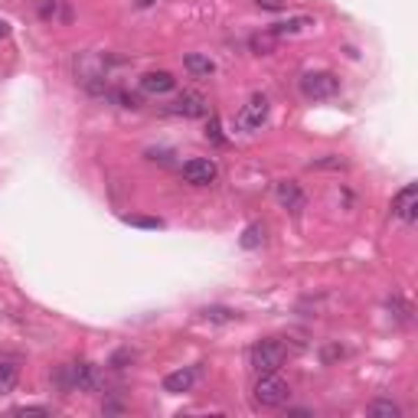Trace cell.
Segmentation results:
<instances>
[{
	"label": "cell",
	"instance_id": "cell-13",
	"mask_svg": "<svg viewBox=\"0 0 418 418\" xmlns=\"http://www.w3.org/2000/svg\"><path fill=\"white\" fill-rule=\"evenodd\" d=\"M183 65H186V72L196 75V79H206V75L216 72V63L209 56H200V53H186L183 56Z\"/></svg>",
	"mask_w": 418,
	"mask_h": 418
},
{
	"label": "cell",
	"instance_id": "cell-12",
	"mask_svg": "<svg viewBox=\"0 0 418 418\" xmlns=\"http://www.w3.org/2000/svg\"><path fill=\"white\" fill-rule=\"evenodd\" d=\"M20 383V363L13 356H0V396L13 392Z\"/></svg>",
	"mask_w": 418,
	"mask_h": 418
},
{
	"label": "cell",
	"instance_id": "cell-29",
	"mask_svg": "<svg viewBox=\"0 0 418 418\" xmlns=\"http://www.w3.org/2000/svg\"><path fill=\"white\" fill-rule=\"evenodd\" d=\"M7 33H10V26H7V23H3V20H0V40H3Z\"/></svg>",
	"mask_w": 418,
	"mask_h": 418
},
{
	"label": "cell",
	"instance_id": "cell-25",
	"mask_svg": "<svg viewBox=\"0 0 418 418\" xmlns=\"http://www.w3.org/2000/svg\"><path fill=\"white\" fill-rule=\"evenodd\" d=\"M115 98L121 102V108H138V95H128V92H115Z\"/></svg>",
	"mask_w": 418,
	"mask_h": 418
},
{
	"label": "cell",
	"instance_id": "cell-28",
	"mask_svg": "<svg viewBox=\"0 0 418 418\" xmlns=\"http://www.w3.org/2000/svg\"><path fill=\"white\" fill-rule=\"evenodd\" d=\"M206 138H213L216 144H223V134H219V121H209V131H206Z\"/></svg>",
	"mask_w": 418,
	"mask_h": 418
},
{
	"label": "cell",
	"instance_id": "cell-27",
	"mask_svg": "<svg viewBox=\"0 0 418 418\" xmlns=\"http://www.w3.org/2000/svg\"><path fill=\"white\" fill-rule=\"evenodd\" d=\"M255 3L265 10H284V0H255Z\"/></svg>",
	"mask_w": 418,
	"mask_h": 418
},
{
	"label": "cell",
	"instance_id": "cell-26",
	"mask_svg": "<svg viewBox=\"0 0 418 418\" xmlns=\"http://www.w3.org/2000/svg\"><path fill=\"white\" fill-rule=\"evenodd\" d=\"M344 356V346H327L323 350V363H333V360H340Z\"/></svg>",
	"mask_w": 418,
	"mask_h": 418
},
{
	"label": "cell",
	"instance_id": "cell-3",
	"mask_svg": "<svg viewBox=\"0 0 418 418\" xmlns=\"http://www.w3.org/2000/svg\"><path fill=\"white\" fill-rule=\"evenodd\" d=\"M288 399H291V386L281 379V376H275V373L258 376V383H255V402L258 405L281 408V405H288Z\"/></svg>",
	"mask_w": 418,
	"mask_h": 418
},
{
	"label": "cell",
	"instance_id": "cell-10",
	"mask_svg": "<svg viewBox=\"0 0 418 418\" xmlns=\"http://www.w3.org/2000/svg\"><path fill=\"white\" fill-rule=\"evenodd\" d=\"M173 88H177V79L167 69H154V72L140 75V92H147V95H167Z\"/></svg>",
	"mask_w": 418,
	"mask_h": 418
},
{
	"label": "cell",
	"instance_id": "cell-14",
	"mask_svg": "<svg viewBox=\"0 0 418 418\" xmlns=\"http://www.w3.org/2000/svg\"><path fill=\"white\" fill-rule=\"evenodd\" d=\"M366 412L373 418H402V408H399V402H392V399H373Z\"/></svg>",
	"mask_w": 418,
	"mask_h": 418
},
{
	"label": "cell",
	"instance_id": "cell-18",
	"mask_svg": "<svg viewBox=\"0 0 418 418\" xmlns=\"http://www.w3.org/2000/svg\"><path fill=\"white\" fill-rule=\"evenodd\" d=\"M128 225H140V229H161V219H150V216H124Z\"/></svg>",
	"mask_w": 418,
	"mask_h": 418
},
{
	"label": "cell",
	"instance_id": "cell-5",
	"mask_svg": "<svg viewBox=\"0 0 418 418\" xmlns=\"http://www.w3.org/2000/svg\"><path fill=\"white\" fill-rule=\"evenodd\" d=\"M167 111H170V115H180V118H206V115H209V98L193 92V88H186V92H180V95L167 105Z\"/></svg>",
	"mask_w": 418,
	"mask_h": 418
},
{
	"label": "cell",
	"instance_id": "cell-23",
	"mask_svg": "<svg viewBox=\"0 0 418 418\" xmlns=\"http://www.w3.org/2000/svg\"><path fill=\"white\" fill-rule=\"evenodd\" d=\"M17 415H49V408L46 405H23V408H17Z\"/></svg>",
	"mask_w": 418,
	"mask_h": 418
},
{
	"label": "cell",
	"instance_id": "cell-1",
	"mask_svg": "<svg viewBox=\"0 0 418 418\" xmlns=\"http://www.w3.org/2000/svg\"><path fill=\"white\" fill-rule=\"evenodd\" d=\"M56 383L65 392H95L102 386V373L92 363H65L56 373Z\"/></svg>",
	"mask_w": 418,
	"mask_h": 418
},
{
	"label": "cell",
	"instance_id": "cell-22",
	"mask_svg": "<svg viewBox=\"0 0 418 418\" xmlns=\"http://www.w3.org/2000/svg\"><path fill=\"white\" fill-rule=\"evenodd\" d=\"M271 40H275V36H255V40H252V49H258V53H268L271 49Z\"/></svg>",
	"mask_w": 418,
	"mask_h": 418
},
{
	"label": "cell",
	"instance_id": "cell-15",
	"mask_svg": "<svg viewBox=\"0 0 418 418\" xmlns=\"http://www.w3.org/2000/svg\"><path fill=\"white\" fill-rule=\"evenodd\" d=\"M307 26H314L311 17H291V20H284V23H275V26H271V36H288V33H300V30H307Z\"/></svg>",
	"mask_w": 418,
	"mask_h": 418
},
{
	"label": "cell",
	"instance_id": "cell-30",
	"mask_svg": "<svg viewBox=\"0 0 418 418\" xmlns=\"http://www.w3.org/2000/svg\"><path fill=\"white\" fill-rule=\"evenodd\" d=\"M138 3H140V7H150V3H154V0H138Z\"/></svg>",
	"mask_w": 418,
	"mask_h": 418
},
{
	"label": "cell",
	"instance_id": "cell-9",
	"mask_svg": "<svg viewBox=\"0 0 418 418\" xmlns=\"http://www.w3.org/2000/svg\"><path fill=\"white\" fill-rule=\"evenodd\" d=\"M200 379V366H186V369H177V373L163 376V392L170 396H180V392H190Z\"/></svg>",
	"mask_w": 418,
	"mask_h": 418
},
{
	"label": "cell",
	"instance_id": "cell-6",
	"mask_svg": "<svg viewBox=\"0 0 418 418\" xmlns=\"http://www.w3.org/2000/svg\"><path fill=\"white\" fill-rule=\"evenodd\" d=\"M265 121H268V98H265V95H252L246 105H242V111H239L236 124L242 131H258Z\"/></svg>",
	"mask_w": 418,
	"mask_h": 418
},
{
	"label": "cell",
	"instance_id": "cell-21",
	"mask_svg": "<svg viewBox=\"0 0 418 418\" xmlns=\"http://www.w3.org/2000/svg\"><path fill=\"white\" fill-rule=\"evenodd\" d=\"M128 363H134V353H131V350H118V353L111 356V366H115V369H124Z\"/></svg>",
	"mask_w": 418,
	"mask_h": 418
},
{
	"label": "cell",
	"instance_id": "cell-20",
	"mask_svg": "<svg viewBox=\"0 0 418 418\" xmlns=\"http://www.w3.org/2000/svg\"><path fill=\"white\" fill-rule=\"evenodd\" d=\"M389 311H396L399 321H408V314H412V311H408V304H405L402 298H392V300H389Z\"/></svg>",
	"mask_w": 418,
	"mask_h": 418
},
{
	"label": "cell",
	"instance_id": "cell-11",
	"mask_svg": "<svg viewBox=\"0 0 418 418\" xmlns=\"http://www.w3.org/2000/svg\"><path fill=\"white\" fill-rule=\"evenodd\" d=\"M275 196H278V203L291 213H300L304 209V193H300V186L294 180H278L275 183Z\"/></svg>",
	"mask_w": 418,
	"mask_h": 418
},
{
	"label": "cell",
	"instance_id": "cell-8",
	"mask_svg": "<svg viewBox=\"0 0 418 418\" xmlns=\"http://www.w3.org/2000/svg\"><path fill=\"white\" fill-rule=\"evenodd\" d=\"M392 213H396L405 225H412L418 219V190H415V183H408V186H402V190L396 193V200H392Z\"/></svg>",
	"mask_w": 418,
	"mask_h": 418
},
{
	"label": "cell",
	"instance_id": "cell-17",
	"mask_svg": "<svg viewBox=\"0 0 418 418\" xmlns=\"http://www.w3.org/2000/svg\"><path fill=\"white\" fill-rule=\"evenodd\" d=\"M206 317V321H216V323H232L239 321L236 311H229V307H206V311H200Z\"/></svg>",
	"mask_w": 418,
	"mask_h": 418
},
{
	"label": "cell",
	"instance_id": "cell-7",
	"mask_svg": "<svg viewBox=\"0 0 418 418\" xmlns=\"http://www.w3.org/2000/svg\"><path fill=\"white\" fill-rule=\"evenodd\" d=\"M219 177V167H216L209 157H193V161L183 163V180L193 183V186H209Z\"/></svg>",
	"mask_w": 418,
	"mask_h": 418
},
{
	"label": "cell",
	"instance_id": "cell-16",
	"mask_svg": "<svg viewBox=\"0 0 418 418\" xmlns=\"http://www.w3.org/2000/svg\"><path fill=\"white\" fill-rule=\"evenodd\" d=\"M262 239H265V225L255 223V225H248L246 232H242L239 242H242V248H258V246H262Z\"/></svg>",
	"mask_w": 418,
	"mask_h": 418
},
{
	"label": "cell",
	"instance_id": "cell-2",
	"mask_svg": "<svg viewBox=\"0 0 418 418\" xmlns=\"http://www.w3.org/2000/svg\"><path fill=\"white\" fill-rule=\"evenodd\" d=\"M284 356H288V346L281 344V340H258V344L248 350V366H252L258 376L278 373L281 366H284Z\"/></svg>",
	"mask_w": 418,
	"mask_h": 418
},
{
	"label": "cell",
	"instance_id": "cell-24",
	"mask_svg": "<svg viewBox=\"0 0 418 418\" xmlns=\"http://www.w3.org/2000/svg\"><path fill=\"white\" fill-rule=\"evenodd\" d=\"M56 7H59L56 0H40V17H46V20H49V17H56Z\"/></svg>",
	"mask_w": 418,
	"mask_h": 418
},
{
	"label": "cell",
	"instance_id": "cell-19",
	"mask_svg": "<svg viewBox=\"0 0 418 418\" xmlns=\"http://www.w3.org/2000/svg\"><path fill=\"white\" fill-rule=\"evenodd\" d=\"M311 167H327V170H340V167H346L344 157H333V154H327L323 161H311Z\"/></svg>",
	"mask_w": 418,
	"mask_h": 418
},
{
	"label": "cell",
	"instance_id": "cell-4",
	"mask_svg": "<svg viewBox=\"0 0 418 418\" xmlns=\"http://www.w3.org/2000/svg\"><path fill=\"white\" fill-rule=\"evenodd\" d=\"M300 92L314 102H323V98H333L340 92V79L333 72H307L300 79Z\"/></svg>",
	"mask_w": 418,
	"mask_h": 418
}]
</instances>
